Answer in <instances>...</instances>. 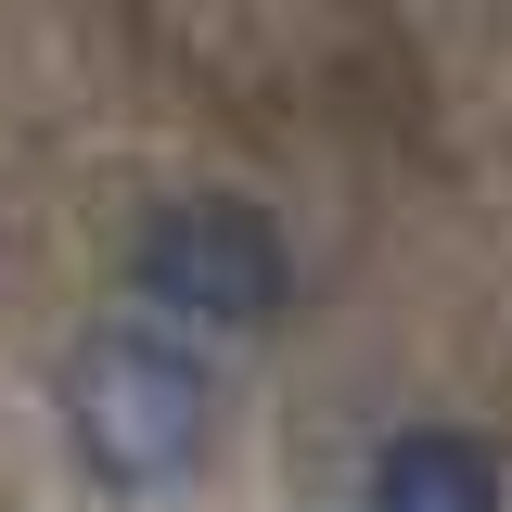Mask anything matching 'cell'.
<instances>
[{
    "label": "cell",
    "instance_id": "cell-1",
    "mask_svg": "<svg viewBox=\"0 0 512 512\" xmlns=\"http://www.w3.org/2000/svg\"><path fill=\"white\" fill-rule=\"evenodd\" d=\"M52 410H64L77 474L116 487V500H167L192 461H205V436H218V384H205V359H192L180 333H154V320L77 333Z\"/></svg>",
    "mask_w": 512,
    "mask_h": 512
},
{
    "label": "cell",
    "instance_id": "cell-2",
    "mask_svg": "<svg viewBox=\"0 0 512 512\" xmlns=\"http://www.w3.org/2000/svg\"><path fill=\"white\" fill-rule=\"evenodd\" d=\"M128 282L180 333H269L295 308V244H282V218L256 192H167L128 231Z\"/></svg>",
    "mask_w": 512,
    "mask_h": 512
},
{
    "label": "cell",
    "instance_id": "cell-3",
    "mask_svg": "<svg viewBox=\"0 0 512 512\" xmlns=\"http://www.w3.org/2000/svg\"><path fill=\"white\" fill-rule=\"evenodd\" d=\"M372 512H500V461L461 423H410L372 461Z\"/></svg>",
    "mask_w": 512,
    "mask_h": 512
}]
</instances>
